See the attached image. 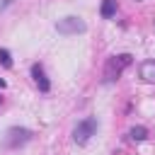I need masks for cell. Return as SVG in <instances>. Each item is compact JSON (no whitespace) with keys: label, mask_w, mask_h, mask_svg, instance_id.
Segmentation results:
<instances>
[{"label":"cell","mask_w":155,"mask_h":155,"mask_svg":"<svg viewBox=\"0 0 155 155\" xmlns=\"http://www.w3.org/2000/svg\"><path fill=\"white\" fill-rule=\"evenodd\" d=\"M0 104H2V97H0Z\"/></svg>","instance_id":"12"},{"label":"cell","mask_w":155,"mask_h":155,"mask_svg":"<svg viewBox=\"0 0 155 155\" xmlns=\"http://www.w3.org/2000/svg\"><path fill=\"white\" fill-rule=\"evenodd\" d=\"M10 2H12V0H0V12H2V10H5V7L10 5Z\"/></svg>","instance_id":"10"},{"label":"cell","mask_w":155,"mask_h":155,"mask_svg":"<svg viewBox=\"0 0 155 155\" xmlns=\"http://www.w3.org/2000/svg\"><path fill=\"white\" fill-rule=\"evenodd\" d=\"M87 27H85V22L80 19V17H75V15H68V17H63V19H58L56 22V31L58 34H63V36H73V34H82Z\"/></svg>","instance_id":"3"},{"label":"cell","mask_w":155,"mask_h":155,"mask_svg":"<svg viewBox=\"0 0 155 155\" xmlns=\"http://www.w3.org/2000/svg\"><path fill=\"white\" fill-rule=\"evenodd\" d=\"M2 87H5V80H2V78H0V90H2Z\"/></svg>","instance_id":"11"},{"label":"cell","mask_w":155,"mask_h":155,"mask_svg":"<svg viewBox=\"0 0 155 155\" xmlns=\"http://www.w3.org/2000/svg\"><path fill=\"white\" fill-rule=\"evenodd\" d=\"M31 80L36 82V87H39L41 92H48V90H51V82H48L41 63H34V65H31Z\"/></svg>","instance_id":"5"},{"label":"cell","mask_w":155,"mask_h":155,"mask_svg":"<svg viewBox=\"0 0 155 155\" xmlns=\"http://www.w3.org/2000/svg\"><path fill=\"white\" fill-rule=\"evenodd\" d=\"M128 138H131L133 143H140V140L148 138V128H145V126H133V128L128 131Z\"/></svg>","instance_id":"8"},{"label":"cell","mask_w":155,"mask_h":155,"mask_svg":"<svg viewBox=\"0 0 155 155\" xmlns=\"http://www.w3.org/2000/svg\"><path fill=\"white\" fill-rule=\"evenodd\" d=\"M31 136H34V133H31L29 128H22V126H12V128H7L2 145H5V148H19V145L29 143V140H31Z\"/></svg>","instance_id":"4"},{"label":"cell","mask_w":155,"mask_h":155,"mask_svg":"<svg viewBox=\"0 0 155 155\" xmlns=\"http://www.w3.org/2000/svg\"><path fill=\"white\" fill-rule=\"evenodd\" d=\"M140 78L145 82H155V61H143L140 63Z\"/></svg>","instance_id":"6"},{"label":"cell","mask_w":155,"mask_h":155,"mask_svg":"<svg viewBox=\"0 0 155 155\" xmlns=\"http://www.w3.org/2000/svg\"><path fill=\"white\" fill-rule=\"evenodd\" d=\"M0 63H2V68H12V53L7 48H0Z\"/></svg>","instance_id":"9"},{"label":"cell","mask_w":155,"mask_h":155,"mask_svg":"<svg viewBox=\"0 0 155 155\" xmlns=\"http://www.w3.org/2000/svg\"><path fill=\"white\" fill-rule=\"evenodd\" d=\"M97 119L94 116H87V119H82V121H78V126L73 128V140L78 143V145H85L94 133H97Z\"/></svg>","instance_id":"2"},{"label":"cell","mask_w":155,"mask_h":155,"mask_svg":"<svg viewBox=\"0 0 155 155\" xmlns=\"http://www.w3.org/2000/svg\"><path fill=\"white\" fill-rule=\"evenodd\" d=\"M99 15H102L104 19H111V17L116 15V0H102V5H99Z\"/></svg>","instance_id":"7"},{"label":"cell","mask_w":155,"mask_h":155,"mask_svg":"<svg viewBox=\"0 0 155 155\" xmlns=\"http://www.w3.org/2000/svg\"><path fill=\"white\" fill-rule=\"evenodd\" d=\"M133 63V56L131 53H116L111 56L107 63H104V82H114L121 78V73Z\"/></svg>","instance_id":"1"}]
</instances>
